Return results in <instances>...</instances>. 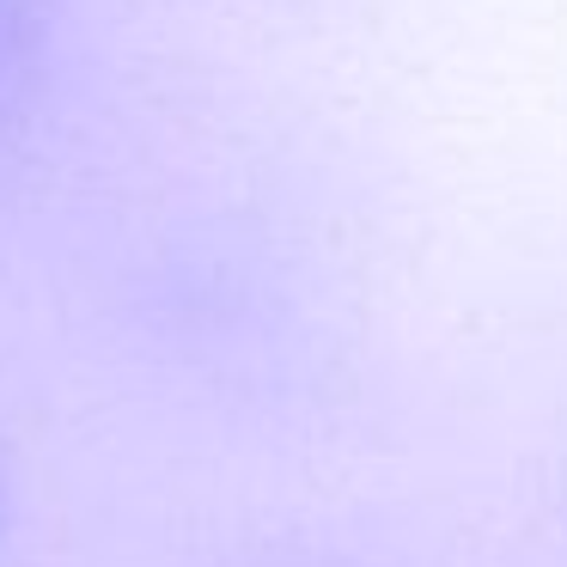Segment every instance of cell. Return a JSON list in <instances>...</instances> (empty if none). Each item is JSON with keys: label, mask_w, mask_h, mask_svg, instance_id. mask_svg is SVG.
<instances>
[{"label": "cell", "mask_w": 567, "mask_h": 567, "mask_svg": "<svg viewBox=\"0 0 567 567\" xmlns=\"http://www.w3.org/2000/svg\"><path fill=\"white\" fill-rule=\"evenodd\" d=\"M38 43V0H0V92L19 80Z\"/></svg>", "instance_id": "6da1fadb"}]
</instances>
